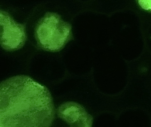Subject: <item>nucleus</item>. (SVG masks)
<instances>
[{
    "label": "nucleus",
    "mask_w": 151,
    "mask_h": 127,
    "mask_svg": "<svg viewBox=\"0 0 151 127\" xmlns=\"http://www.w3.org/2000/svg\"><path fill=\"white\" fill-rule=\"evenodd\" d=\"M55 110L45 86L29 76L9 78L0 85V127L52 126Z\"/></svg>",
    "instance_id": "1"
},
{
    "label": "nucleus",
    "mask_w": 151,
    "mask_h": 127,
    "mask_svg": "<svg viewBox=\"0 0 151 127\" xmlns=\"http://www.w3.org/2000/svg\"><path fill=\"white\" fill-rule=\"evenodd\" d=\"M35 35L38 46L41 49L58 52L71 39L72 29L71 25L59 15L47 12L37 24Z\"/></svg>",
    "instance_id": "2"
},
{
    "label": "nucleus",
    "mask_w": 151,
    "mask_h": 127,
    "mask_svg": "<svg viewBox=\"0 0 151 127\" xmlns=\"http://www.w3.org/2000/svg\"><path fill=\"white\" fill-rule=\"evenodd\" d=\"M1 45L8 51L20 49L27 39L25 26L14 21L8 13L1 11Z\"/></svg>",
    "instance_id": "3"
},
{
    "label": "nucleus",
    "mask_w": 151,
    "mask_h": 127,
    "mask_svg": "<svg viewBox=\"0 0 151 127\" xmlns=\"http://www.w3.org/2000/svg\"><path fill=\"white\" fill-rule=\"evenodd\" d=\"M59 118L71 127H90L93 118L83 106L73 101H68L59 106L57 110Z\"/></svg>",
    "instance_id": "4"
},
{
    "label": "nucleus",
    "mask_w": 151,
    "mask_h": 127,
    "mask_svg": "<svg viewBox=\"0 0 151 127\" xmlns=\"http://www.w3.org/2000/svg\"><path fill=\"white\" fill-rule=\"evenodd\" d=\"M136 1L143 9L151 13V0H136Z\"/></svg>",
    "instance_id": "5"
},
{
    "label": "nucleus",
    "mask_w": 151,
    "mask_h": 127,
    "mask_svg": "<svg viewBox=\"0 0 151 127\" xmlns=\"http://www.w3.org/2000/svg\"><path fill=\"white\" fill-rule=\"evenodd\" d=\"M139 71L141 73H145L147 72V68L145 66H141L139 68Z\"/></svg>",
    "instance_id": "6"
}]
</instances>
